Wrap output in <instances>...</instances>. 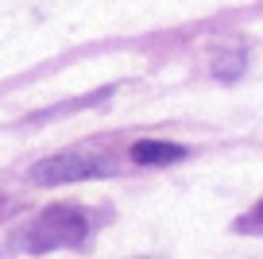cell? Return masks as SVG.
Instances as JSON below:
<instances>
[{
  "label": "cell",
  "instance_id": "1",
  "mask_svg": "<svg viewBox=\"0 0 263 259\" xmlns=\"http://www.w3.org/2000/svg\"><path fill=\"white\" fill-rule=\"evenodd\" d=\"M89 232V217L74 205H50L47 213L27 225L24 232V248L27 251H54V248H74L85 240Z\"/></svg>",
  "mask_w": 263,
  "mask_h": 259
},
{
  "label": "cell",
  "instance_id": "2",
  "mask_svg": "<svg viewBox=\"0 0 263 259\" xmlns=\"http://www.w3.org/2000/svg\"><path fill=\"white\" fill-rule=\"evenodd\" d=\"M105 162L97 155H82V151H62V155H47L39 159L31 170H27V178L35 186H66V182H82V178H101L105 174Z\"/></svg>",
  "mask_w": 263,
  "mask_h": 259
},
{
  "label": "cell",
  "instance_id": "3",
  "mask_svg": "<svg viewBox=\"0 0 263 259\" xmlns=\"http://www.w3.org/2000/svg\"><path fill=\"white\" fill-rule=\"evenodd\" d=\"M178 159H186V147L163 143V139H140L132 147V162H140V166H166V162H178Z\"/></svg>",
  "mask_w": 263,
  "mask_h": 259
},
{
  "label": "cell",
  "instance_id": "4",
  "mask_svg": "<svg viewBox=\"0 0 263 259\" xmlns=\"http://www.w3.org/2000/svg\"><path fill=\"white\" fill-rule=\"evenodd\" d=\"M240 70H244V54H240V50H229V54H221V58L213 62V73H217L221 81H232Z\"/></svg>",
  "mask_w": 263,
  "mask_h": 259
},
{
  "label": "cell",
  "instance_id": "5",
  "mask_svg": "<svg viewBox=\"0 0 263 259\" xmlns=\"http://www.w3.org/2000/svg\"><path fill=\"white\" fill-rule=\"evenodd\" d=\"M255 217H263V205H259V213H255Z\"/></svg>",
  "mask_w": 263,
  "mask_h": 259
}]
</instances>
